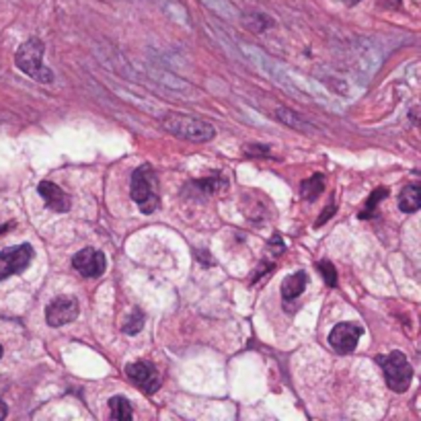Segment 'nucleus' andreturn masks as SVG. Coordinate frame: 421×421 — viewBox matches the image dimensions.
<instances>
[{
  "instance_id": "f257e3e1",
  "label": "nucleus",
  "mask_w": 421,
  "mask_h": 421,
  "mask_svg": "<svg viewBox=\"0 0 421 421\" xmlns=\"http://www.w3.org/2000/svg\"><path fill=\"white\" fill-rule=\"evenodd\" d=\"M43 54H45V45H43L42 40L31 38V40H27L19 45V50L15 54V64L29 79L47 84L54 81V72L43 64Z\"/></svg>"
},
{
  "instance_id": "f03ea898",
  "label": "nucleus",
  "mask_w": 421,
  "mask_h": 421,
  "mask_svg": "<svg viewBox=\"0 0 421 421\" xmlns=\"http://www.w3.org/2000/svg\"><path fill=\"white\" fill-rule=\"evenodd\" d=\"M132 200L138 204L142 214H152L158 208L161 197H158V179L156 173L150 165H142L134 171L132 175V185H129Z\"/></svg>"
},
{
  "instance_id": "7ed1b4c3",
  "label": "nucleus",
  "mask_w": 421,
  "mask_h": 421,
  "mask_svg": "<svg viewBox=\"0 0 421 421\" xmlns=\"http://www.w3.org/2000/svg\"><path fill=\"white\" fill-rule=\"evenodd\" d=\"M163 127L168 134L190 140V142H210L216 136V129L208 122H202L197 117L190 115H179V113H168L163 117Z\"/></svg>"
},
{
  "instance_id": "20e7f679",
  "label": "nucleus",
  "mask_w": 421,
  "mask_h": 421,
  "mask_svg": "<svg viewBox=\"0 0 421 421\" xmlns=\"http://www.w3.org/2000/svg\"><path fill=\"white\" fill-rule=\"evenodd\" d=\"M376 362H379L382 372H384V380H386V384H388L391 391L405 393L411 386L413 368H411L409 359L405 358L403 352H391L386 356H379Z\"/></svg>"
},
{
  "instance_id": "39448f33",
  "label": "nucleus",
  "mask_w": 421,
  "mask_h": 421,
  "mask_svg": "<svg viewBox=\"0 0 421 421\" xmlns=\"http://www.w3.org/2000/svg\"><path fill=\"white\" fill-rule=\"evenodd\" d=\"M33 255H35V251L29 243H23V245L0 251V282L11 277V275L25 272L31 265Z\"/></svg>"
},
{
  "instance_id": "423d86ee",
  "label": "nucleus",
  "mask_w": 421,
  "mask_h": 421,
  "mask_svg": "<svg viewBox=\"0 0 421 421\" xmlns=\"http://www.w3.org/2000/svg\"><path fill=\"white\" fill-rule=\"evenodd\" d=\"M79 315H81V306L74 296H58L45 308V321L50 327L68 325V323L76 321Z\"/></svg>"
},
{
  "instance_id": "0eeeda50",
  "label": "nucleus",
  "mask_w": 421,
  "mask_h": 421,
  "mask_svg": "<svg viewBox=\"0 0 421 421\" xmlns=\"http://www.w3.org/2000/svg\"><path fill=\"white\" fill-rule=\"evenodd\" d=\"M126 376L140 391H144L146 395H154L158 388H161V376H158V370L150 364V362H132L126 366Z\"/></svg>"
},
{
  "instance_id": "6e6552de",
  "label": "nucleus",
  "mask_w": 421,
  "mask_h": 421,
  "mask_svg": "<svg viewBox=\"0 0 421 421\" xmlns=\"http://www.w3.org/2000/svg\"><path fill=\"white\" fill-rule=\"evenodd\" d=\"M72 267L83 275V277H101L105 274L107 267V259L105 255L93 247H86L83 251H79L74 257H72Z\"/></svg>"
},
{
  "instance_id": "1a4fd4ad",
  "label": "nucleus",
  "mask_w": 421,
  "mask_h": 421,
  "mask_svg": "<svg viewBox=\"0 0 421 421\" xmlns=\"http://www.w3.org/2000/svg\"><path fill=\"white\" fill-rule=\"evenodd\" d=\"M364 329L356 323H339L329 333V343L337 354H352L358 347Z\"/></svg>"
},
{
  "instance_id": "9d476101",
  "label": "nucleus",
  "mask_w": 421,
  "mask_h": 421,
  "mask_svg": "<svg viewBox=\"0 0 421 421\" xmlns=\"http://www.w3.org/2000/svg\"><path fill=\"white\" fill-rule=\"evenodd\" d=\"M38 191H40V195H42L43 202H45V206H47L50 210H54V212L70 210V206H72L70 195H68L62 188H58L56 183H52V181H42V183L38 185Z\"/></svg>"
},
{
  "instance_id": "9b49d317",
  "label": "nucleus",
  "mask_w": 421,
  "mask_h": 421,
  "mask_svg": "<svg viewBox=\"0 0 421 421\" xmlns=\"http://www.w3.org/2000/svg\"><path fill=\"white\" fill-rule=\"evenodd\" d=\"M306 284H308V275L306 272H296V274L288 275L284 282H282V298L288 302V300H296L298 296L306 290Z\"/></svg>"
},
{
  "instance_id": "f8f14e48",
  "label": "nucleus",
  "mask_w": 421,
  "mask_h": 421,
  "mask_svg": "<svg viewBox=\"0 0 421 421\" xmlns=\"http://www.w3.org/2000/svg\"><path fill=\"white\" fill-rule=\"evenodd\" d=\"M420 206H421V188L417 185V183H411V185H407L405 190L400 191V195H399L400 212L413 214V212L420 210Z\"/></svg>"
},
{
  "instance_id": "ddd939ff",
  "label": "nucleus",
  "mask_w": 421,
  "mask_h": 421,
  "mask_svg": "<svg viewBox=\"0 0 421 421\" xmlns=\"http://www.w3.org/2000/svg\"><path fill=\"white\" fill-rule=\"evenodd\" d=\"M275 120H277L279 124H284V126L294 127L298 132H311V129H313V126H311L304 117H300L298 113L290 111V109H277V111H275Z\"/></svg>"
},
{
  "instance_id": "4468645a",
  "label": "nucleus",
  "mask_w": 421,
  "mask_h": 421,
  "mask_svg": "<svg viewBox=\"0 0 421 421\" xmlns=\"http://www.w3.org/2000/svg\"><path fill=\"white\" fill-rule=\"evenodd\" d=\"M109 413L111 417L117 421H126L134 417V411H132V405L126 397H111L109 399Z\"/></svg>"
},
{
  "instance_id": "2eb2a0df",
  "label": "nucleus",
  "mask_w": 421,
  "mask_h": 421,
  "mask_svg": "<svg viewBox=\"0 0 421 421\" xmlns=\"http://www.w3.org/2000/svg\"><path fill=\"white\" fill-rule=\"evenodd\" d=\"M323 185H325L323 175H321V173H315L313 177H308V179L302 183V195H304L308 202H313V200H316V197L323 193Z\"/></svg>"
},
{
  "instance_id": "dca6fc26",
  "label": "nucleus",
  "mask_w": 421,
  "mask_h": 421,
  "mask_svg": "<svg viewBox=\"0 0 421 421\" xmlns=\"http://www.w3.org/2000/svg\"><path fill=\"white\" fill-rule=\"evenodd\" d=\"M142 327H144V315H142V311L134 308L132 315L127 316V321L124 323V333H127V335H136V333L142 331Z\"/></svg>"
},
{
  "instance_id": "f3484780",
  "label": "nucleus",
  "mask_w": 421,
  "mask_h": 421,
  "mask_svg": "<svg viewBox=\"0 0 421 421\" xmlns=\"http://www.w3.org/2000/svg\"><path fill=\"white\" fill-rule=\"evenodd\" d=\"M386 195H388V190H386V188H379L376 191H372V195H370L368 202H366V210L359 214V218H370V216L374 214V210H376L379 202H382Z\"/></svg>"
},
{
  "instance_id": "a211bd4d",
  "label": "nucleus",
  "mask_w": 421,
  "mask_h": 421,
  "mask_svg": "<svg viewBox=\"0 0 421 421\" xmlns=\"http://www.w3.org/2000/svg\"><path fill=\"white\" fill-rule=\"evenodd\" d=\"M318 270H321V275L325 277V282L333 288L337 284V272H335V267L329 263V261H321L318 263Z\"/></svg>"
},
{
  "instance_id": "6ab92c4d",
  "label": "nucleus",
  "mask_w": 421,
  "mask_h": 421,
  "mask_svg": "<svg viewBox=\"0 0 421 421\" xmlns=\"http://www.w3.org/2000/svg\"><path fill=\"white\" fill-rule=\"evenodd\" d=\"M247 156H263V158H267L270 156V148L267 146H259V144H253V146L247 148Z\"/></svg>"
},
{
  "instance_id": "aec40b11",
  "label": "nucleus",
  "mask_w": 421,
  "mask_h": 421,
  "mask_svg": "<svg viewBox=\"0 0 421 421\" xmlns=\"http://www.w3.org/2000/svg\"><path fill=\"white\" fill-rule=\"evenodd\" d=\"M333 212H335V206L331 204V206H329V210H327V214H325V216H321V218L316 220V226H321V224H325V222H327V218H329V216H331Z\"/></svg>"
},
{
  "instance_id": "412c9836",
  "label": "nucleus",
  "mask_w": 421,
  "mask_h": 421,
  "mask_svg": "<svg viewBox=\"0 0 421 421\" xmlns=\"http://www.w3.org/2000/svg\"><path fill=\"white\" fill-rule=\"evenodd\" d=\"M8 415V409H6V405H4V400L0 399V420H4Z\"/></svg>"
},
{
  "instance_id": "4be33fe9",
  "label": "nucleus",
  "mask_w": 421,
  "mask_h": 421,
  "mask_svg": "<svg viewBox=\"0 0 421 421\" xmlns=\"http://www.w3.org/2000/svg\"><path fill=\"white\" fill-rule=\"evenodd\" d=\"M13 226H15V222H6V224H2V226H0V234H2V232L11 231Z\"/></svg>"
},
{
  "instance_id": "5701e85b",
  "label": "nucleus",
  "mask_w": 421,
  "mask_h": 421,
  "mask_svg": "<svg viewBox=\"0 0 421 421\" xmlns=\"http://www.w3.org/2000/svg\"><path fill=\"white\" fill-rule=\"evenodd\" d=\"M343 2H345L347 6H356V4H359L362 0H343Z\"/></svg>"
},
{
  "instance_id": "b1692460",
  "label": "nucleus",
  "mask_w": 421,
  "mask_h": 421,
  "mask_svg": "<svg viewBox=\"0 0 421 421\" xmlns=\"http://www.w3.org/2000/svg\"><path fill=\"white\" fill-rule=\"evenodd\" d=\"M0 358H2V345H0Z\"/></svg>"
}]
</instances>
